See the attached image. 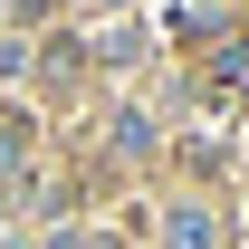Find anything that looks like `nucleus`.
I'll use <instances>...</instances> for the list:
<instances>
[]
</instances>
